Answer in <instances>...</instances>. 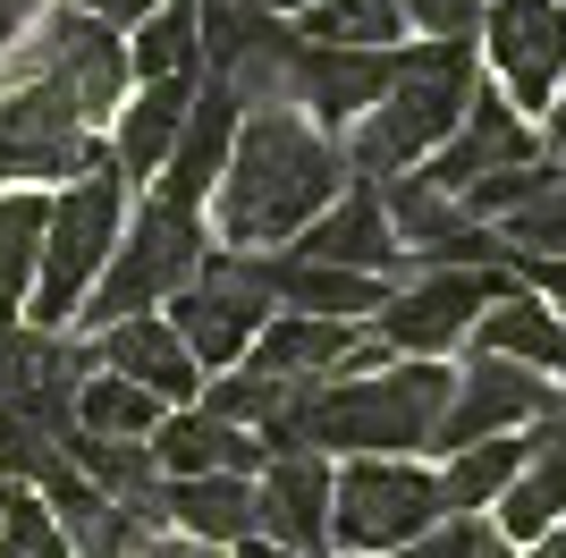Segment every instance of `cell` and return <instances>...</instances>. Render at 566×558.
Here are the masks:
<instances>
[{
    "mask_svg": "<svg viewBox=\"0 0 566 558\" xmlns=\"http://www.w3.org/2000/svg\"><path fill=\"white\" fill-rule=\"evenodd\" d=\"M338 186H347L338 136H322L305 111H245L237 118V144H229V169L212 186L220 237L237 255L280 246V237L313 229L338 204Z\"/></svg>",
    "mask_w": 566,
    "mask_h": 558,
    "instance_id": "cell-1",
    "label": "cell"
},
{
    "mask_svg": "<svg viewBox=\"0 0 566 558\" xmlns=\"http://www.w3.org/2000/svg\"><path fill=\"white\" fill-rule=\"evenodd\" d=\"M465 102H473V43H415V51H398L389 93L338 136L347 178L389 186V178H406V169H423L431 153L457 136Z\"/></svg>",
    "mask_w": 566,
    "mask_h": 558,
    "instance_id": "cell-2",
    "label": "cell"
},
{
    "mask_svg": "<svg viewBox=\"0 0 566 558\" xmlns=\"http://www.w3.org/2000/svg\"><path fill=\"white\" fill-rule=\"evenodd\" d=\"M118 229H127V178H118V162L102 153V162L51 204L43 262H34V288H25V322L34 330H69V313L94 297V279H102V262H111Z\"/></svg>",
    "mask_w": 566,
    "mask_h": 558,
    "instance_id": "cell-3",
    "label": "cell"
},
{
    "mask_svg": "<svg viewBox=\"0 0 566 558\" xmlns=\"http://www.w3.org/2000/svg\"><path fill=\"white\" fill-rule=\"evenodd\" d=\"M203 255H212V237H203V220H195V211L144 204V211H136V229H118L111 262H102L94 297H85V322L111 330V322H136V313H153L161 297H178V288L203 271Z\"/></svg>",
    "mask_w": 566,
    "mask_h": 558,
    "instance_id": "cell-4",
    "label": "cell"
},
{
    "mask_svg": "<svg viewBox=\"0 0 566 558\" xmlns=\"http://www.w3.org/2000/svg\"><path fill=\"white\" fill-rule=\"evenodd\" d=\"M440 483L406 457H355L331 474V550L355 558H389L406 541H423L440 525Z\"/></svg>",
    "mask_w": 566,
    "mask_h": 558,
    "instance_id": "cell-5",
    "label": "cell"
},
{
    "mask_svg": "<svg viewBox=\"0 0 566 558\" xmlns=\"http://www.w3.org/2000/svg\"><path fill=\"white\" fill-rule=\"evenodd\" d=\"M178 348L195 355V364H237V355L262 339V322H271V262L262 255H237V246H212L203 255V271L178 288Z\"/></svg>",
    "mask_w": 566,
    "mask_h": 558,
    "instance_id": "cell-6",
    "label": "cell"
},
{
    "mask_svg": "<svg viewBox=\"0 0 566 558\" xmlns=\"http://www.w3.org/2000/svg\"><path fill=\"white\" fill-rule=\"evenodd\" d=\"M18 76L69 93V111L94 127V118H111L118 102H127V43H118L102 18H85V9H51V18L34 25V43L18 51L9 85H18Z\"/></svg>",
    "mask_w": 566,
    "mask_h": 558,
    "instance_id": "cell-7",
    "label": "cell"
},
{
    "mask_svg": "<svg viewBox=\"0 0 566 558\" xmlns=\"http://www.w3.org/2000/svg\"><path fill=\"white\" fill-rule=\"evenodd\" d=\"M94 162H102V144L69 111V93L25 85V76L0 93V178H85Z\"/></svg>",
    "mask_w": 566,
    "mask_h": 558,
    "instance_id": "cell-8",
    "label": "cell"
},
{
    "mask_svg": "<svg viewBox=\"0 0 566 558\" xmlns=\"http://www.w3.org/2000/svg\"><path fill=\"white\" fill-rule=\"evenodd\" d=\"M482 51L516 85V111H549L566 85V0H482Z\"/></svg>",
    "mask_w": 566,
    "mask_h": 558,
    "instance_id": "cell-9",
    "label": "cell"
},
{
    "mask_svg": "<svg viewBox=\"0 0 566 558\" xmlns=\"http://www.w3.org/2000/svg\"><path fill=\"white\" fill-rule=\"evenodd\" d=\"M507 279H516V262H507V271H423L415 288H398V297L380 304L373 330H380L398 355H423V364H431L440 348H457V339L473 330V313H482V304L507 297Z\"/></svg>",
    "mask_w": 566,
    "mask_h": 558,
    "instance_id": "cell-10",
    "label": "cell"
},
{
    "mask_svg": "<svg viewBox=\"0 0 566 558\" xmlns=\"http://www.w3.org/2000/svg\"><path fill=\"white\" fill-rule=\"evenodd\" d=\"M558 415V390H549L542 372H524V364H499V355H473L465 372H457V390H449V415H440V441L431 448H473V441H507L516 423H542Z\"/></svg>",
    "mask_w": 566,
    "mask_h": 558,
    "instance_id": "cell-11",
    "label": "cell"
},
{
    "mask_svg": "<svg viewBox=\"0 0 566 558\" xmlns=\"http://www.w3.org/2000/svg\"><path fill=\"white\" fill-rule=\"evenodd\" d=\"M533 162H542V127H533L516 102H499V93L473 85L465 118H457V136L423 162V178L440 186V195H465L473 178H499V169H533Z\"/></svg>",
    "mask_w": 566,
    "mask_h": 558,
    "instance_id": "cell-12",
    "label": "cell"
},
{
    "mask_svg": "<svg viewBox=\"0 0 566 558\" xmlns=\"http://www.w3.org/2000/svg\"><path fill=\"white\" fill-rule=\"evenodd\" d=\"M254 541L287 558H331V465L322 457H271L254 474Z\"/></svg>",
    "mask_w": 566,
    "mask_h": 558,
    "instance_id": "cell-13",
    "label": "cell"
},
{
    "mask_svg": "<svg viewBox=\"0 0 566 558\" xmlns=\"http://www.w3.org/2000/svg\"><path fill=\"white\" fill-rule=\"evenodd\" d=\"M398 51H406V43H398ZM398 51H331V43H305V60H296V111H305L322 136L355 127V118L389 93Z\"/></svg>",
    "mask_w": 566,
    "mask_h": 558,
    "instance_id": "cell-14",
    "label": "cell"
},
{
    "mask_svg": "<svg viewBox=\"0 0 566 558\" xmlns=\"http://www.w3.org/2000/svg\"><path fill=\"white\" fill-rule=\"evenodd\" d=\"M85 364L118 372V381H136V390L161 397V406H187V397L203 390V364L178 348V330H169L161 313H136V322L94 330V355H85Z\"/></svg>",
    "mask_w": 566,
    "mask_h": 558,
    "instance_id": "cell-15",
    "label": "cell"
},
{
    "mask_svg": "<svg viewBox=\"0 0 566 558\" xmlns=\"http://www.w3.org/2000/svg\"><path fill=\"white\" fill-rule=\"evenodd\" d=\"M237 118H245V111L229 102V85H212V76H203V93H195L187 127H178V144H169V162H161V195H153V204L195 211L203 195H212V186H220V169H229Z\"/></svg>",
    "mask_w": 566,
    "mask_h": 558,
    "instance_id": "cell-16",
    "label": "cell"
},
{
    "mask_svg": "<svg viewBox=\"0 0 566 558\" xmlns=\"http://www.w3.org/2000/svg\"><path fill=\"white\" fill-rule=\"evenodd\" d=\"M305 262H331V271H364V279H389V288L406 279V246L389 237V220H380V195H373V186L338 195V204L313 220V229H305Z\"/></svg>",
    "mask_w": 566,
    "mask_h": 558,
    "instance_id": "cell-17",
    "label": "cell"
},
{
    "mask_svg": "<svg viewBox=\"0 0 566 558\" xmlns=\"http://www.w3.org/2000/svg\"><path fill=\"white\" fill-rule=\"evenodd\" d=\"M558 516H566V406L524 432V465H516V483L499 490V525H507V541L558 534Z\"/></svg>",
    "mask_w": 566,
    "mask_h": 558,
    "instance_id": "cell-18",
    "label": "cell"
},
{
    "mask_svg": "<svg viewBox=\"0 0 566 558\" xmlns=\"http://www.w3.org/2000/svg\"><path fill=\"white\" fill-rule=\"evenodd\" d=\"M144 448H153V465H161L169 483H203V474H262V441H254V432L212 423L203 406L161 415V432H153Z\"/></svg>",
    "mask_w": 566,
    "mask_h": 558,
    "instance_id": "cell-19",
    "label": "cell"
},
{
    "mask_svg": "<svg viewBox=\"0 0 566 558\" xmlns=\"http://www.w3.org/2000/svg\"><path fill=\"white\" fill-rule=\"evenodd\" d=\"M169 534L203 541V550H237V541H254V483L245 474H203V483H161L153 499Z\"/></svg>",
    "mask_w": 566,
    "mask_h": 558,
    "instance_id": "cell-20",
    "label": "cell"
},
{
    "mask_svg": "<svg viewBox=\"0 0 566 558\" xmlns=\"http://www.w3.org/2000/svg\"><path fill=\"white\" fill-rule=\"evenodd\" d=\"M389 297H398V288H389V279H364V271H331V262H305V255L271 262V304L313 313V322H380Z\"/></svg>",
    "mask_w": 566,
    "mask_h": 558,
    "instance_id": "cell-21",
    "label": "cell"
},
{
    "mask_svg": "<svg viewBox=\"0 0 566 558\" xmlns=\"http://www.w3.org/2000/svg\"><path fill=\"white\" fill-rule=\"evenodd\" d=\"M465 339H473V355H499V364H524V372L566 364V322H558V304H542V297H491Z\"/></svg>",
    "mask_w": 566,
    "mask_h": 558,
    "instance_id": "cell-22",
    "label": "cell"
},
{
    "mask_svg": "<svg viewBox=\"0 0 566 558\" xmlns=\"http://www.w3.org/2000/svg\"><path fill=\"white\" fill-rule=\"evenodd\" d=\"M195 93H203V69L195 76H161V85H144L127 111H118V178H153V169L169 162V144H178V127H187Z\"/></svg>",
    "mask_w": 566,
    "mask_h": 558,
    "instance_id": "cell-23",
    "label": "cell"
},
{
    "mask_svg": "<svg viewBox=\"0 0 566 558\" xmlns=\"http://www.w3.org/2000/svg\"><path fill=\"white\" fill-rule=\"evenodd\" d=\"M76 432H94V441H153L161 432V397H144L118 372H85L76 381Z\"/></svg>",
    "mask_w": 566,
    "mask_h": 558,
    "instance_id": "cell-24",
    "label": "cell"
},
{
    "mask_svg": "<svg viewBox=\"0 0 566 558\" xmlns=\"http://www.w3.org/2000/svg\"><path fill=\"white\" fill-rule=\"evenodd\" d=\"M398 34H406L398 0H313L296 43H331V51H398Z\"/></svg>",
    "mask_w": 566,
    "mask_h": 558,
    "instance_id": "cell-25",
    "label": "cell"
},
{
    "mask_svg": "<svg viewBox=\"0 0 566 558\" xmlns=\"http://www.w3.org/2000/svg\"><path fill=\"white\" fill-rule=\"evenodd\" d=\"M43 229H51V204L43 195H0V313H18L25 288H34V262H43Z\"/></svg>",
    "mask_w": 566,
    "mask_h": 558,
    "instance_id": "cell-26",
    "label": "cell"
},
{
    "mask_svg": "<svg viewBox=\"0 0 566 558\" xmlns=\"http://www.w3.org/2000/svg\"><path fill=\"white\" fill-rule=\"evenodd\" d=\"M516 465H524V441H473V448H457L449 474H440V508H449V516L491 508L499 490L516 483Z\"/></svg>",
    "mask_w": 566,
    "mask_h": 558,
    "instance_id": "cell-27",
    "label": "cell"
},
{
    "mask_svg": "<svg viewBox=\"0 0 566 558\" xmlns=\"http://www.w3.org/2000/svg\"><path fill=\"white\" fill-rule=\"evenodd\" d=\"M127 76L161 85V76H195V0H161L127 43Z\"/></svg>",
    "mask_w": 566,
    "mask_h": 558,
    "instance_id": "cell-28",
    "label": "cell"
},
{
    "mask_svg": "<svg viewBox=\"0 0 566 558\" xmlns=\"http://www.w3.org/2000/svg\"><path fill=\"white\" fill-rule=\"evenodd\" d=\"M287 397H296L287 381H271V372H254V364H245V372H229V381H212V390H203V415H212V423H229V432H262V423L280 415Z\"/></svg>",
    "mask_w": 566,
    "mask_h": 558,
    "instance_id": "cell-29",
    "label": "cell"
},
{
    "mask_svg": "<svg viewBox=\"0 0 566 558\" xmlns=\"http://www.w3.org/2000/svg\"><path fill=\"white\" fill-rule=\"evenodd\" d=\"M558 178H566V169H549V162H533V169H499V178H473L457 204H465V220L482 229V220H516V211H533Z\"/></svg>",
    "mask_w": 566,
    "mask_h": 558,
    "instance_id": "cell-30",
    "label": "cell"
},
{
    "mask_svg": "<svg viewBox=\"0 0 566 558\" xmlns=\"http://www.w3.org/2000/svg\"><path fill=\"white\" fill-rule=\"evenodd\" d=\"M389 558H491V534H482L473 516H440L423 541H406V550H389Z\"/></svg>",
    "mask_w": 566,
    "mask_h": 558,
    "instance_id": "cell-31",
    "label": "cell"
},
{
    "mask_svg": "<svg viewBox=\"0 0 566 558\" xmlns=\"http://www.w3.org/2000/svg\"><path fill=\"white\" fill-rule=\"evenodd\" d=\"M398 18H415L431 43H465L482 25V0H398Z\"/></svg>",
    "mask_w": 566,
    "mask_h": 558,
    "instance_id": "cell-32",
    "label": "cell"
},
{
    "mask_svg": "<svg viewBox=\"0 0 566 558\" xmlns=\"http://www.w3.org/2000/svg\"><path fill=\"white\" fill-rule=\"evenodd\" d=\"M118 558H220V550H203V541H187V534H169V525H136Z\"/></svg>",
    "mask_w": 566,
    "mask_h": 558,
    "instance_id": "cell-33",
    "label": "cell"
},
{
    "mask_svg": "<svg viewBox=\"0 0 566 558\" xmlns=\"http://www.w3.org/2000/svg\"><path fill=\"white\" fill-rule=\"evenodd\" d=\"M516 279H533V297H542V304H566V262H533V255H516Z\"/></svg>",
    "mask_w": 566,
    "mask_h": 558,
    "instance_id": "cell-34",
    "label": "cell"
},
{
    "mask_svg": "<svg viewBox=\"0 0 566 558\" xmlns=\"http://www.w3.org/2000/svg\"><path fill=\"white\" fill-rule=\"evenodd\" d=\"M153 9H161V0H85V18H102L111 34H118V25H144Z\"/></svg>",
    "mask_w": 566,
    "mask_h": 558,
    "instance_id": "cell-35",
    "label": "cell"
},
{
    "mask_svg": "<svg viewBox=\"0 0 566 558\" xmlns=\"http://www.w3.org/2000/svg\"><path fill=\"white\" fill-rule=\"evenodd\" d=\"M34 9H43V0H0V43H18L25 25H34Z\"/></svg>",
    "mask_w": 566,
    "mask_h": 558,
    "instance_id": "cell-36",
    "label": "cell"
},
{
    "mask_svg": "<svg viewBox=\"0 0 566 558\" xmlns=\"http://www.w3.org/2000/svg\"><path fill=\"white\" fill-rule=\"evenodd\" d=\"M549 153L566 162V85H558V102H549Z\"/></svg>",
    "mask_w": 566,
    "mask_h": 558,
    "instance_id": "cell-37",
    "label": "cell"
},
{
    "mask_svg": "<svg viewBox=\"0 0 566 558\" xmlns=\"http://www.w3.org/2000/svg\"><path fill=\"white\" fill-rule=\"evenodd\" d=\"M524 558H566V534H542V541H524Z\"/></svg>",
    "mask_w": 566,
    "mask_h": 558,
    "instance_id": "cell-38",
    "label": "cell"
},
{
    "mask_svg": "<svg viewBox=\"0 0 566 558\" xmlns=\"http://www.w3.org/2000/svg\"><path fill=\"white\" fill-rule=\"evenodd\" d=\"M245 9H262V18H280V9H313V0H245Z\"/></svg>",
    "mask_w": 566,
    "mask_h": 558,
    "instance_id": "cell-39",
    "label": "cell"
},
{
    "mask_svg": "<svg viewBox=\"0 0 566 558\" xmlns=\"http://www.w3.org/2000/svg\"><path fill=\"white\" fill-rule=\"evenodd\" d=\"M237 558H287V550H271V541H237Z\"/></svg>",
    "mask_w": 566,
    "mask_h": 558,
    "instance_id": "cell-40",
    "label": "cell"
}]
</instances>
